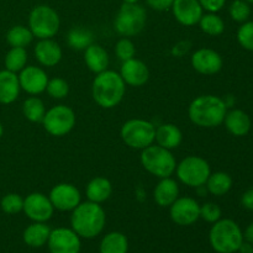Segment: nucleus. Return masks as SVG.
I'll return each mask as SVG.
<instances>
[{"label":"nucleus","mask_w":253,"mask_h":253,"mask_svg":"<svg viewBox=\"0 0 253 253\" xmlns=\"http://www.w3.org/2000/svg\"><path fill=\"white\" fill-rule=\"evenodd\" d=\"M226 113L227 106L224 99L211 94L198 96L188 108L190 121L194 125L205 128L217 127L221 125Z\"/></svg>","instance_id":"obj_1"},{"label":"nucleus","mask_w":253,"mask_h":253,"mask_svg":"<svg viewBox=\"0 0 253 253\" xmlns=\"http://www.w3.org/2000/svg\"><path fill=\"white\" fill-rule=\"evenodd\" d=\"M106 215L103 207L93 202L81 203L72 210L71 225L72 230L83 239H94L105 227Z\"/></svg>","instance_id":"obj_2"},{"label":"nucleus","mask_w":253,"mask_h":253,"mask_svg":"<svg viewBox=\"0 0 253 253\" xmlns=\"http://www.w3.org/2000/svg\"><path fill=\"white\" fill-rule=\"evenodd\" d=\"M126 93V84L120 73L106 71L96 74L91 84V96L103 109H113L123 101Z\"/></svg>","instance_id":"obj_3"},{"label":"nucleus","mask_w":253,"mask_h":253,"mask_svg":"<svg viewBox=\"0 0 253 253\" xmlns=\"http://www.w3.org/2000/svg\"><path fill=\"white\" fill-rule=\"evenodd\" d=\"M209 241L217 253H235L244 242V234L231 219H220L212 225Z\"/></svg>","instance_id":"obj_4"},{"label":"nucleus","mask_w":253,"mask_h":253,"mask_svg":"<svg viewBox=\"0 0 253 253\" xmlns=\"http://www.w3.org/2000/svg\"><path fill=\"white\" fill-rule=\"evenodd\" d=\"M140 161L150 174L160 179L172 177L177 168V161L172 151L155 143L141 151Z\"/></svg>","instance_id":"obj_5"},{"label":"nucleus","mask_w":253,"mask_h":253,"mask_svg":"<svg viewBox=\"0 0 253 253\" xmlns=\"http://www.w3.org/2000/svg\"><path fill=\"white\" fill-rule=\"evenodd\" d=\"M146 21L147 12L142 5L123 2L114 20V29L120 36L132 37L143 31Z\"/></svg>","instance_id":"obj_6"},{"label":"nucleus","mask_w":253,"mask_h":253,"mask_svg":"<svg viewBox=\"0 0 253 253\" xmlns=\"http://www.w3.org/2000/svg\"><path fill=\"white\" fill-rule=\"evenodd\" d=\"M120 136L126 146L142 151L155 143L156 126L145 119H131L123 125Z\"/></svg>","instance_id":"obj_7"},{"label":"nucleus","mask_w":253,"mask_h":253,"mask_svg":"<svg viewBox=\"0 0 253 253\" xmlns=\"http://www.w3.org/2000/svg\"><path fill=\"white\" fill-rule=\"evenodd\" d=\"M59 26L61 20L58 14L48 5H37L30 12L29 29L36 39H53L59 31Z\"/></svg>","instance_id":"obj_8"},{"label":"nucleus","mask_w":253,"mask_h":253,"mask_svg":"<svg viewBox=\"0 0 253 253\" xmlns=\"http://www.w3.org/2000/svg\"><path fill=\"white\" fill-rule=\"evenodd\" d=\"M175 173L180 182L189 188H199L205 185L211 174V168L207 160L199 156H188L183 158L175 168Z\"/></svg>","instance_id":"obj_9"},{"label":"nucleus","mask_w":253,"mask_h":253,"mask_svg":"<svg viewBox=\"0 0 253 253\" xmlns=\"http://www.w3.org/2000/svg\"><path fill=\"white\" fill-rule=\"evenodd\" d=\"M77 123L76 113L67 105H56L46 111L42 120L43 128L54 137H63L74 128Z\"/></svg>","instance_id":"obj_10"},{"label":"nucleus","mask_w":253,"mask_h":253,"mask_svg":"<svg viewBox=\"0 0 253 253\" xmlns=\"http://www.w3.org/2000/svg\"><path fill=\"white\" fill-rule=\"evenodd\" d=\"M169 216L179 226H190L200 219V205L189 197L178 198L169 207Z\"/></svg>","instance_id":"obj_11"},{"label":"nucleus","mask_w":253,"mask_h":253,"mask_svg":"<svg viewBox=\"0 0 253 253\" xmlns=\"http://www.w3.org/2000/svg\"><path fill=\"white\" fill-rule=\"evenodd\" d=\"M54 209L59 211H72L82 203L78 188L71 183H59L54 185L48 195Z\"/></svg>","instance_id":"obj_12"},{"label":"nucleus","mask_w":253,"mask_h":253,"mask_svg":"<svg viewBox=\"0 0 253 253\" xmlns=\"http://www.w3.org/2000/svg\"><path fill=\"white\" fill-rule=\"evenodd\" d=\"M47 245L51 253H79L82 247L81 237L67 227L51 230Z\"/></svg>","instance_id":"obj_13"},{"label":"nucleus","mask_w":253,"mask_h":253,"mask_svg":"<svg viewBox=\"0 0 253 253\" xmlns=\"http://www.w3.org/2000/svg\"><path fill=\"white\" fill-rule=\"evenodd\" d=\"M22 211L34 222H46L53 215L54 208L47 195L42 193H31L24 199Z\"/></svg>","instance_id":"obj_14"},{"label":"nucleus","mask_w":253,"mask_h":253,"mask_svg":"<svg viewBox=\"0 0 253 253\" xmlns=\"http://www.w3.org/2000/svg\"><path fill=\"white\" fill-rule=\"evenodd\" d=\"M190 63L194 71L204 76H214L219 73L224 66L219 52L211 48H199L190 57Z\"/></svg>","instance_id":"obj_15"},{"label":"nucleus","mask_w":253,"mask_h":253,"mask_svg":"<svg viewBox=\"0 0 253 253\" xmlns=\"http://www.w3.org/2000/svg\"><path fill=\"white\" fill-rule=\"evenodd\" d=\"M19 82L21 90L26 91L30 95L37 96L46 91L48 76L41 67L26 66L19 72Z\"/></svg>","instance_id":"obj_16"},{"label":"nucleus","mask_w":253,"mask_h":253,"mask_svg":"<svg viewBox=\"0 0 253 253\" xmlns=\"http://www.w3.org/2000/svg\"><path fill=\"white\" fill-rule=\"evenodd\" d=\"M173 16L183 26H194L199 24L204 10L199 0H174L170 6Z\"/></svg>","instance_id":"obj_17"},{"label":"nucleus","mask_w":253,"mask_h":253,"mask_svg":"<svg viewBox=\"0 0 253 253\" xmlns=\"http://www.w3.org/2000/svg\"><path fill=\"white\" fill-rule=\"evenodd\" d=\"M120 76L126 85L130 86H142L150 79V69L143 63L142 61L137 58L128 59L123 62V66L120 69Z\"/></svg>","instance_id":"obj_18"},{"label":"nucleus","mask_w":253,"mask_h":253,"mask_svg":"<svg viewBox=\"0 0 253 253\" xmlns=\"http://www.w3.org/2000/svg\"><path fill=\"white\" fill-rule=\"evenodd\" d=\"M34 54L37 62L43 67L57 66L63 57L61 46L52 39L39 40L34 48Z\"/></svg>","instance_id":"obj_19"},{"label":"nucleus","mask_w":253,"mask_h":253,"mask_svg":"<svg viewBox=\"0 0 253 253\" xmlns=\"http://www.w3.org/2000/svg\"><path fill=\"white\" fill-rule=\"evenodd\" d=\"M179 198L178 183L170 177L162 178L153 190V199L161 208H169Z\"/></svg>","instance_id":"obj_20"},{"label":"nucleus","mask_w":253,"mask_h":253,"mask_svg":"<svg viewBox=\"0 0 253 253\" xmlns=\"http://www.w3.org/2000/svg\"><path fill=\"white\" fill-rule=\"evenodd\" d=\"M19 77L7 69L0 71V104H12L20 95Z\"/></svg>","instance_id":"obj_21"},{"label":"nucleus","mask_w":253,"mask_h":253,"mask_svg":"<svg viewBox=\"0 0 253 253\" xmlns=\"http://www.w3.org/2000/svg\"><path fill=\"white\" fill-rule=\"evenodd\" d=\"M222 124H225L226 130L236 137L246 136L251 130L252 125L249 114L245 113L244 110H240V109L227 111Z\"/></svg>","instance_id":"obj_22"},{"label":"nucleus","mask_w":253,"mask_h":253,"mask_svg":"<svg viewBox=\"0 0 253 253\" xmlns=\"http://www.w3.org/2000/svg\"><path fill=\"white\" fill-rule=\"evenodd\" d=\"M182 141V130L174 124L166 123L156 127L155 142H157V145L161 147H165L169 151L175 150L179 147Z\"/></svg>","instance_id":"obj_23"},{"label":"nucleus","mask_w":253,"mask_h":253,"mask_svg":"<svg viewBox=\"0 0 253 253\" xmlns=\"http://www.w3.org/2000/svg\"><path fill=\"white\" fill-rule=\"evenodd\" d=\"M84 62L90 72L98 74L106 71L110 63V58L103 46L98 43H91L84 49Z\"/></svg>","instance_id":"obj_24"},{"label":"nucleus","mask_w":253,"mask_h":253,"mask_svg":"<svg viewBox=\"0 0 253 253\" xmlns=\"http://www.w3.org/2000/svg\"><path fill=\"white\" fill-rule=\"evenodd\" d=\"M85 194L89 202L101 204L113 194V184L105 177H95L89 180L85 187Z\"/></svg>","instance_id":"obj_25"},{"label":"nucleus","mask_w":253,"mask_h":253,"mask_svg":"<svg viewBox=\"0 0 253 253\" xmlns=\"http://www.w3.org/2000/svg\"><path fill=\"white\" fill-rule=\"evenodd\" d=\"M51 229L46 222H34L25 229L22 234L24 242L30 247H42L48 241Z\"/></svg>","instance_id":"obj_26"},{"label":"nucleus","mask_w":253,"mask_h":253,"mask_svg":"<svg viewBox=\"0 0 253 253\" xmlns=\"http://www.w3.org/2000/svg\"><path fill=\"white\" fill-rule=\"evenodd\" d=\"M208 193L215 197H222L227 194L232 188V178L226 172L211 173L205 183Z\"/></svg>","instance_id":"obj_27"},{"label":"nucleus","mask_w":253,"mask_h":253,"mask_svg":"<svg viewBox=\"0 0 253 253\" xmlns=\"http://www.w3.org/2000/svg\"><path fill=\"white\" fill-rule=\"evenodd\" d=\"M93 41V32L83 26L72 27L67 35V43L72 49H76V51H84L86 47L94 43Z\"/></svg>","instance_id":"obj_28"},{"label":"nucleus","mask_w":253,"mask_h":253,"mask_svg":"<svg viewBox=\"0 0 253 253\" xmlns=\"http://www.w3.org/2000/svg\"><path fill=\"white\" fill-rule=\"evenodd\" d=\"M127 237L121 232H109L100 242V253H127Z\"/></svg>","instance_id":"obj_29"},{"label":"nucleus","mask_w":253,"mask_h":253,"mask_svg":"<svg viewBox=\"0 0 253 253\" xmlns=\"http://www.w3.org/2000/svg\"><path fill=\"white\" fill-rule=\"evenodd\" d=\"M46 111L43 101L37 96H30L22 104V114L30 123H42Z\"/></svg>","instance_id":"obj_30"},{"label":"nucleus","mask_w":253,"mask_h":253,"mask_svg":"<svg viewBox=\"0 0 253 253\" xmlns=\"http://www.w3.org/2000/svg\"><path fill=\"white\" fill-rule=\"evenodd\" d=\"M31 30L22 25H16L11 27L6 34V41L11 47H22L26 48L34 40Z\"/></svg>","instance_id":"obj_31"},{"label":"nucleus","mask_w":253,"mask_h":253,"mask_svg":"<svg viewBox=\"0 0 253 253\" xmlns=\"http://www.w3.org/2000/svg\"><path fill=\"white\" fill-rule=\"evenodd\" d=\"M5 69L14 73H19L27 64L26 48L22 47H11L5 56Z\"/></svg>","instance_id":"obj_32"},{"label":"nucleus","mask_w":253,"mask_h":253,"mask_svg":"<svg viewBox=\"0 0 253 253\" xmlns=\"http://www.w3.org/2000/svg\"><path fill=\"white\" fill-rule=\"evenodd\" d=\"M200 30L209 36H220L225 31V22L216 12L203 14L199 21Z\"/></svg>","instance_id":"obj_33"},{"label":"nucleus","mask_w":253,"mask_h":253,"mask_svg":"<svg viewBox=\"0 0 253 253\" xmlns=\"http://www.w3.org/2000/svg\"><path fill=\"white\" fill-rule=\"evenodd\" d=\"M0 207L2 211L7 215L19 214L24 209V198L16 193H9L2 197Z\"/></svg>","instance_id":"obj_34"},{"label":"nucleus","mask_w":253,"mask_h":253,"mask_svg":"<svg viewBox=\"0 0 253 253\" xmlns=\"http://www.w3.org/2000/svg\"><path fill=\"white\" fill-rule=\"evenodd\" d=\"M229 14L234 21L244 24V22L249 21V17L251 15V7H250L249 2L244 1V0H234L230 5Z\"/></svg>","instance_id":"obj_35"},{"label":"nucleus","mask_w":253,"mask_h":253,"mask_svg":"<svg viewBox=\"0 0 253 253\" xmlns=\"http://www.w3.org/2000/svg\"><path fill=\"white\" fill-rule=\"evenodd\" d=\"M46 91L51 98L64 99L69 94V84L67 83L66 79L56 77V78L48 79Z\"/></svg>","instance_id":"obj_36"},{"label":"nucleus","mask_w":253,"mask_h":253,"mask_svg":"<svg viewBox=\"0 0 253 253\" xmlns=\"http://www.w3.org/2000/svg\"><path fill=\"white\" fill-rule=\"evenodd\" d=\"M115 54L120 61L125 62L135 58L136 47L128 37H123L115 44Z\"/></svg>","instance_id":"obj_37"},{"label":"nucleus","mask_w":253,"mask_h":253,"mask_svg":"<svg viewBox=\"0 0 253 253\" xmlns=\"http://www.w3.org/2000/svg\"><path fill=\"white\" fill-rule=\"evenodd\" d=\"M237 41L246 51L253 52V21H246L237 30Z\"/></svg>","instance_id":"obj_38"},{"label":"nucleus","mask_w":253,"mask_h":253,"mask_svg":"<svg viewBox=\"0 0 253 253\" xmlns=\"http://www.w3.org/2000/svg\"><path fill=\"white\" fill-rule=\"evenodd\" d=\"M200 217L210 224H215L221 219V209L215 203H205L200 207Z\"/></svg>","instance_id":"obj_39"},{"label":"nucleus","mask_w":253,"mask_h":253,"mask_svg":"<svg viewBox=\"0 0 253 253\" xmlns=\"http://www.w3.org/2000/svg\"><path fill=\"white\" fill-rule=\"evenodd\" d=\"M203 10L208 12H219L226 4V0H199Z\"/></svg>","instance_id":"obj_40"},{"label":"nucleus","mask_w":253,"mask_h":253,"mask_svg":"<svg viewBox=\"0 0 253 253\" xmlns=\"http://www.w3.org/2000/svg\"><path fill=\"white\" fill-rule=\"evenodd\" d=\"M148 4V6L152 7L153 10H157V11H165V10L170 9L173 1L174 0H146Z\"/></svg>","instance_id":"obj_41"},{"label":"nucleus","mask_w":253,"mask_h":253,"mask_svg":"<svg viewBox=\"0 0 253 253\" xmlns=\"http://www.w3.org/2000/svg\"><path fill=\"white\" fill-rule=\"evenodd\" d=\"M241 204L245 209L253 211V188L246 190L241 197Z\"/></svg>","instance_id":"obj_42"},{"label":"nucleus","mask_w":253,"mask_h":253,"mask_svg":"<svg viewBox=\"0 0 253 253\" xmlns=\"http://www.w3.org/2000/svg\"><path fill=\"white\" fill-rule=\"evenodd\" d=\"M189 48H190L189 42H185V41L178 42V43L173 47L172 53L177 57H182V56H184L188 51H189Z\"/></svg>","instance_id":"obj_43"},{"label":"nucleus","mask_w":253,"mask_h":253,"mask_svg":"<svg viewBox=\"0 0 253 253\" xmlns=\"http://www.w3.org/2000/svg\"><path fill=\"white\" fill-rule=\"evenodd\" d=\"M244 240H246L247 242H250V244L253 245V222L252 224H250L249 226H247V229L245 230Z\"/></svg>","instance_id":"obj_44"},{"label":"nucleus","mask_w":253,"mask_h":253,"mask_svg":"<svg viewBox=\"0 0 253 253\" xmlns=\"http://www.w3.org/2000/svg\"><path fill=\"white\" fill-rule=\"evenodd\" d=\"M239 251L241 253H253V245L250 242H242V245L240 246Z\"/></svg>","instance_id":"obj_45"},{"label":"nucleus","mask_w":253,"mask_h":253,"mask_svg":"<svg viewBox=\"0 0 253 253\" xmlns=\"http://www.w3.org/2000/svg\"><path fill=\"white\" fill-rule=\"evenodd\" d=\"M124 2H127V4H136V2H138L140 0H123Z\"/></svg>","instance_id":"obj_46"},{"label":"nucleus","mask_w":253,"mask_h":253,"mask_svg":"<svg viewBox=\"0 0 253 253\" xmlns=\"http://www.w3.org/2000/svg\"><path fill=\"white\" fill-rule=\"evenodd\" d=\"M2 133H4V127H2V125H1V123H0V138H1V136H2Z\"/></svg>","instance_id":"obj_47"},{"label":"nucleus","mask_w":253,"mask_h":253,"mask_svg":"<svg viewBox=\"0 0 253 253\" xmlns=\"http://www.w3.org/2000/svg\"><path fill=\"white\" fill-rule=\"evenodd\" d=\"M244 1L249 2V4H253V0H244Z\"/></svg>","instance_id":"obj_48"}]
</instances>
